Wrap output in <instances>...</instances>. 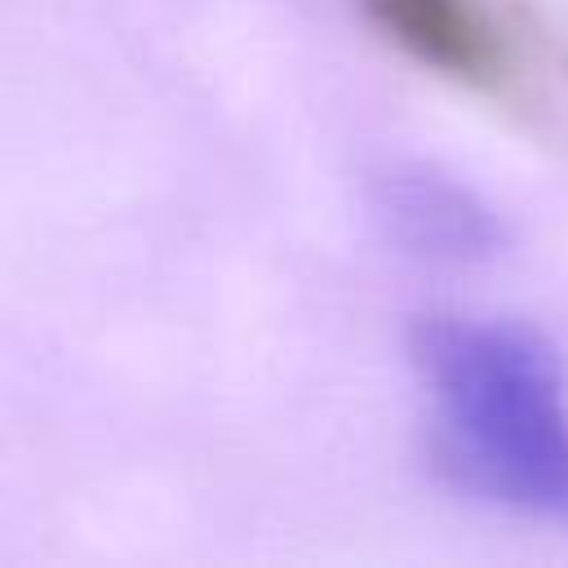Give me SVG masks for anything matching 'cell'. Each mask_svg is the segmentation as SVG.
Here are the masks:
<instances>
[{
  "mask_svg": "<svg viewBox=\"0 0 568 568\" xmlns=\"http://www.w3.org/2000/svg\"><path fill=\"white\" fill-rule=\"evenodd\" d=\"M439 475L497 510L568 528V373L524 320L439 311L408 333Z\"/></svg>",
  "mask_w": 568,
  "mask_h": 568,
  "instance_id": "6da1fadb",
  "label": "cell"
},
{
  "mask_svg": "<svg viewBox=\"0 0 568 568\" xmlns=\"http://www.w3.org/2000/svg\"><path fill=\"white\" fill-rule=\"evenodd\" d=\"M382 240L426 266H488L510 248L506 213L466 178L430 160H395L368 182Z\"/></svg>",
  "mask_w": 568,
  "mask_h": 568,
  "instance_id": "7a4b0ae2",
  "label": "cell"
}]
</instances>
